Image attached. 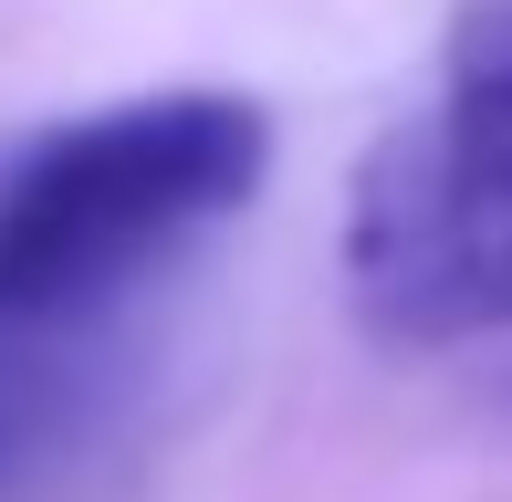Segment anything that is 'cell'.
I'll list each match as a JSON object with an SVG mask.
<instances>
[{"label": "cell", "instance_id": "7a4b0ae2", "mask_svg": "<svg viewBox=\"0 0 512 502\" xmlns=\"http://www.w3.org/2000/svg\"><path fill=\"white\" fill-rule=\"evenodd\" d=\"M345 283L398 346L512 325V21H492L460 53L450 95L366 157L345 210Z\"/></svg>", "mask_w": 512, "mask_h": 502}, {"label": "cell", "instance_id": "6da1fadb", "mask_svg": "<svg viewBox=\"0 0 512 502\" xmlns=\"http://www.w3.org/2000/svg\"><path fill=\"white\" fill-rule=\"evenodd\" d=\"M272 116L251 95H136L0 168V314L95 335L157 262L251 210Z\"/></svg>", "mask_w": 512, "mask_h": 502}, {"label": "cell", "instance_id": "3957f363", "mask_svg": "<svg viewBox=\"0 0 512 502\" xmlns=\"http://www.w3.org/2000/svg\"><path fill=\"white\" fill-rule=\"evenodd\" d=\"M74 387H84V335L0 314V482H21V471L53 450Z\"/></svg>", "mask_w": 512, "mask_h": 502}]
</instances>
